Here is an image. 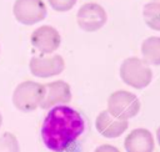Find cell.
Masks as SVG:
<instances>
[{"instance_id":"30bf717a","label":"cell","mask_w":160,"mask_h":152,"mask_svg":"<svg viewBox=\"0 0 160 152\" xmlns=\"http://www.w3.org/2000/svg\"><path fill=\"white\" fill-rule=\"evenodd\" d=\"M95 127L105 138H116L128 130V120H119L111 116L108 110H104L98 115Z\"/></svg>"},{"instance_id":"7a4b0ae2","label":"cell","mask_w":160,"mask_h":152,"mask_svg":"<svg viewBox=\"0 0 160 152\" xmlns=\"http://www.w3.org/2000/svg\"><path fill=\"white\" fill-rule=\"evenodd\" d=\"M121 81L134 88H145L152 80V71L149 65L139 57H128L120 66Z\"/></svg>"},{"instance_id":"9a60e30c","label":"cell","mask_w":160,"mask_h":152,"mask_svg":"<svg viewBox=\"0 0 160 152\" xmlns=\"http://www.w3.org/2000/svg\"><path fill=\"white\" fill-rule=\"evenodd\" d=\"M78 0H48V2L50 4V6L59 12H65L69 11L74 7V5L76 4Z\"/></svg>"},{"instance_id":"5b68a950","label":"cell","mask_w":160,"mask_h":152,"mask_svg":"<svg viewBox=\"0 0 160 152\" xmlns=\"http://www.w3.org/2000/svg\"><path fill=\"white\" fill-rule=\"evenodd\" d=\"M12 14L20 24L34 25L46 17L48 9L42 0H16Z\"/></svg>"},{"instance_id":"52a82bcc","label":"cell","mask_w":160,"mask_h":152,"mask_svg":"<svg viewBox=\"0 0 160 152\" xmlns=\"http://www.w3.org/2000/svg\"><path fill=\"white\" fill-rule=\"evenodd\" d=\"M30 72L35 77L46 78L60 75L65 69V61L60 55L52 56H34L29 62Z\"/></svg>"},{"instance_id":"6da1fadb","label":"cell","mask_w":160,"mask_h":152,"mask_svg":"<svg viewBox=\"0 0 160 152\" xmlns=\"http://www.w3.org/2000/svg\"><path fill=\"white\" fill-rule=\"evenodd\" d=\"M84 118L76 110L65 105L55 106L42 122L41 138L50 151L62 152L84 132Z\"/></svg>"},{"instance_id":"8992f818","label":"cell","mask_w":160,"mask_h":152,"mask_svg":"<svg viewBox=\"0 0 160 152\" xmlns=\"http://www.w3.org/2000/svg\"><path fill=\"white\" fill-rule=\"evenodd\" d=\"M108 20L105 9L96 2H86L80 6L76 14V21L80 29L94 32L101 29Z\"/></svg>"},{"instance_id":"2e32d148","label":"cell","mask_w":160,"mask_h":152,"mask_svg":"<svg viewBox=\"0 0 160 152\" xmlns=\"http://www.w3.org/2000/svg\"><path fill=\"white\" fill-rule=\"evenodd\" d=\"M94 152H120V151L115 146H111V145H101Z\"/></svg>"},{"instance_id":"7c38bea8","label":"cell","mask_w":160,"mask_h":152,"mask_svg":"<svg viewBox=\"0 0 160 152\" xmlns=\"http://www.w3.org/2000/svg\"><path fill=\"white\" fill-rule=\"evenodd\" d=\"M141 54L144 61L150 65H160V37L150 36L141 44Z\"/></svg>"},{"instance_id":"e0dca14e","label":"cell","mask_w":160,"mask_h":152,"mask_svg":"<svg viewBox=\"0 0 160 152\" xmlns=\"http://www.w3.org/2000/svg\"><path fill=\"white\" fill-rule=\"evenodd\" d=\"M156 138H158V142H159V145H160V127L156 130Z\"/></svg>"},{"instance_id":"ac0fdd59","label":"cell","mask_w":160,"mask_h":152,"mask_svg":"<svg viewBox=\"0 0 160 152\" xmlns=\"http://www.w3.org/2000/svg\"><path fill=\"white\" fill-rule=\"evenodd\" d=\"M1 123H2V117H1V113H0V127H1Z\"/></svg>"},{"instance_id":"4fadbf2b","label":"cell","mask_w":160,"mask_h":152,"mask_svg":"<svg viewBox=\"0 0 160 152\" xmlns=\"http://www.w3.org/2000/svg\"><path fill=\"white\" fill-rule=\"evenodd\" d=\"M145 24L155 31H160V1H151L145 4L142 10Z\"/></svg>"},{"instance_id":"8fae6325","label":"cell","mask_w":160,"mask_h":152,"mask_svg":"<svg viewBox=\"0 0 160 152\" xmlns=\"http://www.w3.org/2000/svg\"><path fill=\"white\" fill-rule=\"evenodd\" d=\"M124 147L126 152H152L154 137L146 128H135L126 136Z\"/></svg>"},{"instance_id":"5bb4252c","label":"cell","mask_w":160,"mask_h":152,"mask_svg":"<svg viewBox=\"0 0 160 152\" xmlns=\"http://www.w3.org/2000/svg\"><path fill=\"white\" fill-rule=\"evenodd\" d=\"M0 152H20L19 142L15 135L5 132L0 136Z\"/></svg>"},{"instance_id":"277c9868","label":"cell","mask_w":160,"mask_h":152,"mask_svg":"<svg viewBox=\"0 0 160 152\" xmlns=\"http://www.w3.org/2000/svg\"><path fill=\"white\" fill-rule=\"evenodd\" d=\"M108 111L119 120H129L139 113L140 101L132 92L119 90L109 96Z\"/></svg>"},{"instance_id":"9c48e42d","label":"cell","mask_w":160,"mask_h":152,"mask_svg":"<svg viewBox=\"0 0 160 152\" xmlns=\"http://www.w3.org/2000/svg\"><path fill=\"white\" fill-rule=\"evenodd\" d=\"M30 41L31 45L41 54H52L56 49H59L61 37L55 27L50 25H42L32 31Z\"/></svg>"},{"instance_id":"3957f363","label":"cell","mask_w":160,"mask_h":152,"mask_svg":"<svg viewBox=\"0 0 160 152\" xmlns=\"http://www.w3.org/2000/svg\"><path fill=\"white\" fill-rule=\"evenodd\" d=\"M44 85L35 81L20 82L12 92V103L15 108L22 112L36 110L42 100Z\"/></svg>"},{"instance_id":"ba28073f","label":"cell","mask_w":160,"mask_h":152,"mask_svg":"<svg viewBox=\"0 0 160 152\" xmlns=\"http://www.w3.org/2000/svg\"><path fill=\"white\" fill-rule=\"evenodd\" d=\"M70 101H71L70 85L65 81L58 80L49 83H44V95L39 107L42 110H46V108L54 107L58 103L66 105Z\"/></svg>"}]
</instances>
